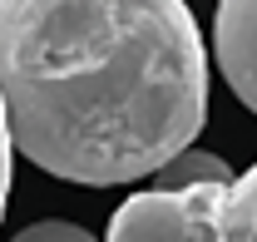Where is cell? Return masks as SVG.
Here are the masks:
<instances>
[{
  "mask_svg": "<svg viewBox=\"0 0 257 242\" xmlns=\"http://www.w3.org/2000/svg\"><path fill=\"white\" fill-rule=\"evenodd\" d=\"M208 242H257V163L237 173L227 188H213Z\"/></svg>",
  "mask_w": 257,
  "mask_h": 242,
  "instance_id": "4",
  "label": "cell"
},
{
  "mask_svg": "<svg viewBox=\"0 0 257 242\" xmlns=\"http://www.w3.org/2000/svg\"><path fill=\"white\" fill-rule=\"evenodd\" d=\"M232 178H237V173L227 168L218 153L188 149V153H178V158L159 173V188L163 193H198V188H227Z\"/></svg>",
  "mask_w": 257,
  "mask_h": 242,
  "instance_id": "5",
  "label": "cell"
},
{
  "mask_svg": "<svg viewBox=\"0 0 257 242\" xmlns=\"http://www.w3.org/2000/svg\"><path fill=\"white\" fill-rule=\"evenodd\" d=\"M213 50L227 89L257 114V0H218Z\"/></svg>",
  "mask_w": 257,
  "mask_h": 242,
  "instance_id": "3",
  "label": "cell"
},
{
  "mask_svg": "<svg viewBox=\"0 0 257 242\" xmlns=\"http://www.w3.org/2000/svg\"><path fill=\"white\" fill-rule=\"evenodd\" d=\"M0 104L35 168L84 188L163 173L208 114L183 0H0Z\"/></svg>",
  "mask_w": 257,
  "mask_h": 242,
  "instance_id": "1",
  "label": "cell"
},
{
  "mask_svg": "<svg viewBox=\"0 0 257 242\" xmlns=\"http://www.w3.org/2000/svg\"><path fill=\"white\" fill-rule=\"evenodd\" d=\"M15 242H94V232L74 222H30L25 232H15Z\"/></svg>",
  "mask_w": 257,
  "mask_h": 242,
  "instance_id": "6",
  "label": "cell"
},
{
  "mask_svg": "<svg viewBox=\"0 0 257 242\" xmlns=\"http://www.w3.org/2000/svg\"><path fill=\"white\" fill-rule=\"evenodd\" d=\"M10 163H15V139H10V119L0 104V217H5V198H10Z\"/></svg>",
  "mask_w": 257,
  "mask_h": 242,
  "instance_id": "7",
  "label": "cell"
},
{
  "mask_svg": "<svg viewBox=\"0 0 257 242\" xmlns=\"http://www.w3.org/2000/svg\"><path fill=\"white\" fill-rule=\"evenodd\" d=\"M208 203L213 188L198 193H134L114 208L104 242H208Z\"/></svg>",
  "mask_w": 257,
  "mask_h": 242,
  "instance_id": "2",
  "label": "cell"
}]
</instances>
